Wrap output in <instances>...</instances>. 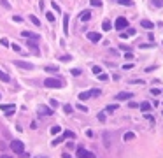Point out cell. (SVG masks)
Segmentation results:
<instances>
[{
    "instance_id": "17",
    "label": "cell",
    "mask_w": 163,
    "mask_h": 158,
    "mask_svg": "<svg viewBox=\"0 0 163 158\" xmlns=\"http://www.w3.org/2000/svg\"><path fill=\"white\" fill-rule=\"evenodd\" d=\"M0 79H2L4 83H9V81H11V77H9V76H7V74L2 70V69H0Z\"/></svg>"
},
{
    "instance_id": "5",
    "label": "cell",
    "mask_w": 163,
    "mask_h": 158,
    "mask_svg": "<svg viewBox=\"0 0 163 158\" xmlns=\"http://www.w3.org/2000/svg\"><path fill=\"white\" fill-rule=\"evenodd\" d=\"M116 28H118V30H123V28H126L128 27V19L126 18H123V16H119L118 19H116Z\"/></svg>"
},
{
    "instance_id": "2",
    "label": "cell",
    "mask_w": 163,
    "mask_h": 158,
    "mask_svg": "<svg viewBox=\"0 0 163 158\" xmlns=\"http://www.w3.org/2000/svg\"><path fill=\"white\" fill-rule=\"evenodd\" d=\"M44 86H46V88H56V90H60V88H63V83H61L60 79L48 77V79L44 81Z\"/></svg>"
},
{
    "instance_id": "15",
    "label": "cell",
    "mask_w": 163,
    "mask_h": 158,
    "mask_svg": "<svg viewBox=\"0 0 163 158\" xmlns=\"http://www.w3.org/2000/svg\"><path fill=\"white\" fill-rule=\"evenodd\" d=\"M133 139H135V133L133 132H126L125 137H123V141H133Z\"/></svg>"
},
{
    "instance_id": "42",
    "label": "cell",
    "mask_w": 163,
    "mask_h": 158,
    "mask_svg": "<svg viewBox=\"0 0 163 158\" xmlns=\"http://www.w3.org/2000/svg\"><path fill=\"white\" fill-rule=\"evenodd\" d=\"M98 77H100V79H102V81H105V79H107V77H109V76H107V74H98Z\"/></svg>"
},
{
    "instance_id": "28",
    "label": "cell",
    "mask_w": 163,
    "mask_h": 158,
    "mask_svg": "<svg viewBox=\"0 0 163 158\" xmlns=\"http://www.w3.org/2000/svg\"><path fill=\"white\" fill-rule=\"evenodd\" d=\"M89 4H91L93 7H100V5H102V2H100V0H91Z\"/></svg>"
},
{
    "instance_id": "39",
    "label": "cell",
    "mask_w": 163,
    "mask_h": 158,
    "mask_svg": "<svg viewBox=\"0 0 163 158\" xmlns=\"http://www.w3.org/2000/svg\"><path fill=\"white\" fill-rule=\"evenodd\" d=\"M126 34H128V35H135V28H128Z\"/></svg>"
},
{
    "instance_id": "45",
    "label": "cell",
    "mask_w": 163,
    "mask_h": 158,
    "mask_svg": "<svg viewBox=\"0 0 163 158\" xmlns=\"http://www.w3.org/2000/svg\"><path fill=\"white\" fill-rule=\"evenodd\" d=\"M51 105H53V107H58V102H56V100L53 98V100H51Z\"/></svg>"
},
{
    "instance_id": "33",
    "label": "cell",
    "mask_w": 163,
    "mask_h": 158,
    "mask_svg": "<svg viewBox=\"0 0 163 158\" xmlns=\"http://www.w3.org/2000/svg\"><path fill=\"white\" fill-rule=\"evenodd\" d=\"M98 121H105V114H104V112H98Z\"/></svg>"
},
{
    "instance_id": "19",
    "label": "cell",
    "mask_w": 163,
    "mask_h": 158,
    "mask_svg": "<svg viewBox=\"0 0 163 158\" xmlns=\"http://www.w3.org/2000/svg\"><path fill=\"white\" fill-rule=\"evenodd\" d=\"M27 44H28V46H30V48H32V49H33L35 53H39V46H37V40H30V42H27Z\"/></svg>"
},
{
    "instance_id": "8",
    "label": "cell",
    "mask_w": 163,
    "mask_h": 158,
    "mask_svg": "<svg viewBox=\"0 0 163 158\" xmlns=\"http://www.w3.org/2000/svg\"><path fill=\"white\" fill-rule=\"evenodd\" d=\"M21 37H25V39H30V40H39V39H40V35H39V34L28 32V30H23V32H21Z\"/></svg>"
},
{
    "instance_id": "4",
    "label": "cell",
    "mask_w": 163,
    "mask_h": 158,
    "mask_svg": "<svg viewBox=\"0 0 163 158\" xmlns=\"http://www.w3.org/2000/svg\"><path fill=\"white\" fill-rule=\"evenodd\" d=\"M0 111H4L7 116H11L12 112L16 111V105L14 104H0Z\"/></svg>"
},
{
    "instance_id": "27",
    "label": "cell",
    "mask_w": 163,
    "mask_h": 158,
    "mask_svg": "<svg viewBox=\"0 0 163 158\" xmlns=\"http://www.w3.org/2000/svg\"><path fill=\"white\" fill-rule=\"evenodd\" d=\"M46 18H48V21H51V23L55 21V14L53 12H46Z\"/></svg>"
},
{
    "instance_id": "30",
    "label": "cell",
    "mask_w": 163,
    "mask_h": 158,
    "mask_svg": "<svg viewBox=\"0 0 163 158\" xmlns=\"http://www.w3.org/2000/svg\"><path fill=\"white\" fill-rule=\"evenodd\" d=\"M118 2H119L121 5H132V4H133L132 0H118Z\"/></svg>"
},
{
    "instance_id": "6",
    "label": "cell",
    "mask_w": 163,
    "mask_h": 158,
    "mask_svg": "<svg viewBox=\"0 0 163 158\" xmlns=\"http://www.w3.org/2000/svg\"><path fill=\"white\" fill-rule=\"evenodd\" d=\"M77 158H95V155L91 151H88V149H84V148H79L77 149Z\"/></svg>"
},
{
    "instance_id": "47",
    "label": "cell",
    "mask_w": 163,
    "mask_h": 158,
    "mask_svg": "<svg viewBox=\"0 0 163 158\" xmlns=\"http://www.w3.org/2000/svg\"><path fill=\"white\" fill-rule=\"evenodd\" d=\"M33 158H48L46 155H39V156H33Z\"/></svg>"
},
{
    "instance_id": "35",
    "label": "cell",
    "mask_w": 163,
    "mask_h": 158,
    "mask_svg": "<svg viewBox=\"0 0 163 158\" xmlns=\"http://www.w3.org/2000/svg\"><path fill=\"white\" fill-rule=\"evenodd\" d=\"M0 4H2V5H4L5 9H9V7H11V5H9V2H7V0H0Z\"/></svg>"
},
{
    "instance_id": "34",
    "label": "cell",
    "mask_w": 163,
    "mask_h": 158,
    "mask_svg": "<svg viewBox=\"0 0 163 158\" xmlns=\"http://www.w3.org/2000/svg\"><path fill=\"white\" fill-rule=\"evenodd\" d=\"M0 44H2V46H5V48H7V46H9V40H7V39H0Z\"/></svg>"
},
{
    "instance_id": "37",
    "label": "cell",
    "mask_w": 163,
    "mask_h": 158,
    "mask_svg": "<svg viewBox=\"0 0 163 158\" xmlns=\"http://www.w3.org/2000/svg\"><path fill=\"white\" fill-rule=\"evenodd\" d=\"M63 109H65V112H72V105H68V104H67Z\"/></svg>"
},
{
    "instance_id": "9",
    "label": "cell",
    "mask_w": 163,
    "mask_h": 158,
    "mask_svg": "<svg viewBox=\"0 0 163 158\" xmlns=\"http://www.w3.org/2000/svg\"><path fill=\"white\" fill-rule=\"evenodd\" d=\"M53 112L55 111L51 107H48V105H39V114H42V116H51Z\"/></svg>"
},
{
    "instance_id": "1",
    "label": "cell",
    "mask_w": 163,
    "mask_h": 158,
    "mask_svg": "<svg viewBox=\"0 0 163 158\" xmlns=\"http://www.w3.org/2000/svg\"><path fill=\"white\" fill-rule=\"evenodd\" d=\"M11 149H12V153H16V155H23V153H25V144H23V141L12 139V142H11Z\"/></svg>"
},
{
    "instance_id": "18",
    "label": "cell",
    "mask_w": 163,
    "mask_h": 158,
    "mask_svg": "<svg viewBox=\"0 0 163 158\" xmlns=\"http://www.w3.org/2000/svg\"><path fill=\"white\" fill-rule=\"evenodd\" d=\"M28 18H30V21H32V23H33L35 27H40V21H39V18H37V16H33V14H30Z\"/></svg>"
},
{
    "instance_id": "26",
    "label": "cell",
    "mask_w": 163,
    "mask_h": 158,
    "mask_svg": "<svg viewBox=\"0 0 163 158\" xmlns=\"http://www.w3.org/2000/svg\"><path fill=\"white\" fill-rule=\"evenodd\" d=\"M44 70H46V72H58L60 69H58V67H46Z\"/></svg>"
},
{
    "instance_id": "10",
    "label": "cell",
    "mask_w": 163,
    "mask_h": 158,
    "mask_svg": "<svg viewBox=\"0 0 163 158\" xmlns=\"http://www.w3.org/2000/svg\"><path fill=\"white\" fill-rule=\"evenodd\" d=\"M88 39H89L91 42H100V40H102V35H100L98 32H88Z\"/></svg>"
},
{
    "instance_id": "41",
    "label": "cell",
    "mask_w": 163,
    "mask_h": 158,
    "mask_svg": "<svg viewBox=\"0 0 163 158\" xmlns=\"http://www.w3.org/2000/svg\"><path fill=\"white\" fill-rule=\"evenodd\" d=\"M125 58H126V60H132V58H133V55H132V53H130V51H128V53H126V55H125Z\"/></svg>"
},
{
    "instance_id": "20",
    "label": "cell",
    "mask_w": 163,
    "mask_h": 158,
    "mask_svg": "<svg viewBox=\"0 0 163 158\" xmlns=\"http://www.w3.org/2000/svg\"><path fill=\"white\" fill-rule=\"evenodd\" d=\"M63 30H65V34H68V14H65V18H63Z\"/></svg>"
},
{
    "instance_id": "11",
    "label": "cell",
    "mask_w": 163,
    "mask_h": 158,
    "mask_svg": "<svg viewBox=\"0 0 163 158\" xmlns=\"http://www.w3.org/2000/svg\"><path fill=\"white\" fill-rule=\"evenodd\" d=\"M132 97H133V93H130V92H121V93L116 95V100H126V98H132Z\"/></svg>"
},
{
    "instance_id": "21",
    "label": "cell",
    "mask_w": 163,
    "mask_h": 158,
    "mask_svg": "<svg viewBox=\"0 0 163 158\" xmlns=\"http://www.w3.org/2000/svg\"><path fill=\"white\" fill-rule=\"evenodd\" d=\"M63 137H65V139H74V137H76V133L70 132V130H67V132L63 133Z\"/></svg>"
},
{
    "instance_id": "38",
    "label": "cell",
    "mask_w": 163,
    "mask_h": 158,
    "mask_svg": "<svg viewBox=\"0 0 163 158\" xmlns=\"http://www.w3.org/2000/svg\"><path fill=\"white\" fill-rule=\"evenodd\" d=\"M123 51H130V46H125V44H121V46H119Z\"/></svg>"
},
{
    "instance_id": "12",
    "label": "cell",
    "mask_w": 163,
    "mask_h": 158,
    "mask_svg": "<svg viewBox=\"0 0 163 158\" xmlns=\"http://www.w3.org/2000/svg\"><path fill=\"white\" fill-rule=\"evenodd\" d=\"M140 27L146 28V30H153L154 28V23H153V21H149V19H142L140 21Z\"/></svg>"
},
{
    "instance_id": "14",
    "label": "cell",
    "mask_w": 163,
    "mask_h": 158,
    "mask_svg": "<svg viewBox=\"0 0 163 158\" xmlns=\"http://www.w3.org/2000/svg\"><path fill=\"white\" fill-rule=\"evenodd\" d=\"M102 28H104L105 32H109V30L112 28V25H110V21H109V19H104V23H102Z\"/></svg>"
},
{
    "instance_id": "40",
    "label": "cell",
    "mask_w": 163,
    "mask_h": 158,
    "mask_svg": "<svg viewBox=\"0 0 163 158\" xmlns=\"http://www.w3.org/2000/svg\"><path fill=\"white\" fill-rule=\"evenodd\" d=\"M126 35H128V34H126V32H123V30H121V32H119V37H121V39H126Z\"/></svg>"
},
{
    "instance_id": "16",
    "label": "cell",
    "mask_w": 163,
    "mask_h": 158,
    "mask_svg": "<svg viewBox=\"0 0 163 158\" xmlns=\"http://www.w3.org/2000/svg\"><path fill=\"white\" fill-rule=\"evenodd\" d=\"M140 111H144V112L151 111V104H149V102H142V104H140Z\"/></svg>"
},
{
    "instance_id": "36",
    "label": "cell",
    "mask_w": 163,
    "mask_h": 158,
    "mask_svg": "<svg viewBox=\"0 0 163 158\" xmlns=\"http://www.w3.org/2000/svg\"><path fill=\"white\" fill-rule=\"evenodd\" d=\"M70 72H72V74H74V76H81V70H79V69H72V70H70Z\"/></svg>"
},
{
    "instance_id": "44",
    "label": "cell",
    "mask_w": 163,
    "mask_h": 158,
    "mask_svg": "<svg viewBox=\"0 0 163 158\" xmlns=\"http://www.w3.org/2000/svg\"><path fill=\"white\" fill-rule=\"evenodd\" d=\"M144 116H146V118H147V120H151V121H154V120H153V116H151V114H149V112H146V114H144Z\"/></svg>"
},
{
    "instance_id": "22",
    "label": "cell",
    "mask_w": 163,
    "mask_h": 158,
    "mask_svg": "<svg viewBox=\"0 0 163 158\" xmlns=\"http://www.w3.org/2000/svg\"><path fill=\"white\" fill-rule=\"evenodd\" d=\"M151 4L154 7H163V0H151Z\"/></svg>"
},
{
    "instance_id": "13",
    "label": "cell",
    "mask_w": 163,
    "mask_h": 158,
    "mask_svg": "<svg viewBox=\"0 0 163 158\" xmlns=\"http://www.w3.org/2000/svg\"><path fill=\"white\" fill-rule=\"evenodd\" d=\"M89 18H91V12L89 11H83L81 12V21H88Z\"/></svg>"
},
{
    "instance_id": "29",
    "label": "cell",
    "mask_w": 163,
    "mask_h": 158,
    "mask_svg": "<svg viewBox=\"0 0 163 158\" xmlns=\"http://www.w3.org/2000/svg\"><path fill=\"white\" fill-rule=\"evenodd\" d=\"M93 74H95V76H98V74H102V69H100V67H93Z\"/></svg>"
},
{
    "instance_id": "3",
    "label": "cell",
    "mask_w": 163,
    "mask_h": 158,
    "mask_svg": "<svg viewBox=\"0 0 163 158\" xmlns=\"http://www.w3.org/2000/svg\"><path fill=\"white\" fill-rule=\"evenodd\" d=\"M102 92L97 88V90H88V92H83L81 95H79V100H88V98H91V97H98Z\"/></svg>"
},
{
    "instance_id": "43",
    "label": "cell",
    "mask_w": 163,
    "mask_h": 158,
    "mask_svg": "<svg viewBox=\"0 0 163 158\" xmlns=\"http://www.w3.org/2000/svg\"><path fill=\"white\" fill-rule=\"evenodd\" d=\"M11 48H12L14 51H19V46H18V44H12V46H11Z\"/></svg>"
},
{
    "instance_id": "7",
    "label": "cell",
    "mask_w": 163,
    "mask_h": 158,
    "mask_svg": "<svg viewBox=\"0 0 163 158\" xmlns=\"http://www.w3.org/2000/svg\"><path fill=\"white\" fill-rule=\"evenodd\" d=\"M14 65H16V67H19V69H25V70H32V69H33V65H32L30 62H21V60H16V62H14Z\"/></svg>"
},
{
    "instance_id": "46",
    "label": "cell",
    "mask_w": 163,
    "mask_h": 158,
    "mask_svg": "<svg viewBox=\"0 0 163 158\" xmlns=\"http://www.w3.org/2000/svg\"><path fill=\"white\" fill-rule=\"evenodd\" d=\"M0 158H12L11 155H0Z\"/></svg>"
},
{
    "instance_id": "31",
    "label": "cell",
    "mask_w": 163,
    "mask_h": 158,
    "mask_svg": "<svg viewBox=\"0 0 163 158\" xmlns=\"http://www.w3.org/2000/svg\"><path fill=\"white\" fill-rule=\"evenodd\" d=\"M60 60H61V62H70V60H72V56H68V55H63V56H60Z\"/></svg>"
},
{
    "instance_id": "25",
    "label": "cell",
    "mask_w": 163,
    "mask_h": 158,
    "mask_svg": "<svg viewBox=\"0 0 163 158\" xmlns=\"http://www.w3.org/2000/svg\"><path fill=\"white\" fill-rule=\"evenodd\" d=\"M116 109H118V105L112 104V105H107V107H105V112H112V111H116Z\"/></svg>"
},
{
    "instance_id": "24",
    "label": "cell",
    "mask_w": 163,
    "mask_h": 158,
    "mask_svg": "<svg viewBox=\"0 0 163 158\" xmlns=\"http://www.w3.org/2000/svg\"><path fill=\"white\" fill-rule=\"evenodd\" d=\"M63 139H65V137H56L55 141H51V146H53V148H55V146H58V144H60Z\"/></svg>"
},
{
    "instance_id": "23",
    "label": "cell",
    "mask_w": 163,
    "mask_h": 158,
    "mask_svg": "<svg viewBox=\"0 0 163 158\" xmlns=\"http://www.w3.org/2000/svg\"><path fill=\"white\" fill-rule=\"evenodd\" d=\"M61 132V127H58V125H55V127H51V133L55 135V133H60Z\"/></svg>"
},
{
    "instance_id": "32",
    "label": "cell",
    "mask_w": 163,
    "mask_h": 158,
    "mask_svg": "<svg viewBox=\"0 0 163 158\" xmlns=\"http://www.w3.org/2000/svg\"><path fill=\"white\" fill-rule=\"evenodd\" d=\"M77 109H79V111H83V112H88V107H86V105H83V104H79V105H77Z\"/></svg>"
}]
</instances>
